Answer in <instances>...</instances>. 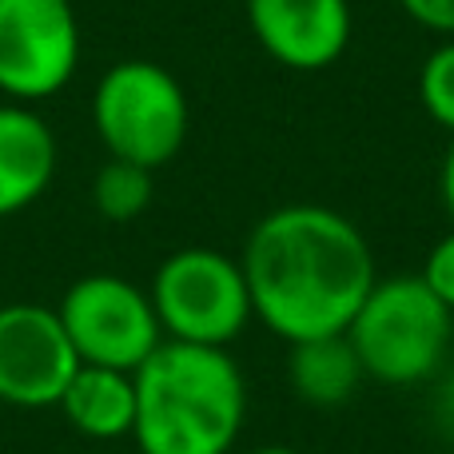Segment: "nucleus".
Instances as JSON below:
<instances>
[{"instance_id":"nucleus-1","label":"nucleus","mask_w":454,"mask_h":454,"mask_svg":"<svg viewBox=\"0 0 454 454\" xmlns=\"http://www.w3.org/2000/svg\"><path fill=\"white\" fill-rule=\"evenodd\" d=\"M239 267L255 319L287 347L343 335L379 279L367 235L323 204L267 212L247 231Z\"/></svg>"},{"instance_id":"nucleus-2","label":"nucleus","mask_w":454,"mask_h":454,"mask_svg":"<svg viewBox=\"0 0 454 454\" xmlns=\"http://www.w3.org/2000/svg\"><path fill=\"white\" fill-rule=\"evenodd\" d=\"M132 379L140 454H231L247 419V383L223 347L164 339Z\"/></svg>"},{"instance_id":"nucleus-3","label":"nucleus","mask_w":454,"mask_h":454,"mask_svg":"<svg viewBox=\"0 0 454 454\" xmlns=\"http://www.w3.org/2000/svg\"><path fill=\"white\" fill-rule=\"evenodd\" d=\"M343 335L351 339L367 379L383 387H419L447 363L454 315L419 275H391L375 279Z\"/></svg>"},{"instance_id":"nucleus-4","label":"nucleus","mask_w":454,"mask_h":454,"mask_svg":"<svg viewBox=\"0 0 454 454\" xmlns=\"http://www.w3.org/2000/svg\"><path fill=\"white\" fill-rule=\"evenodd\" d=\"M92 128L108 160H128L148 172L172 164L188 144L192 104L184 84L156 60H120L92 88Z\"/></svg>"},{"instance_id":"nucleus-5","label":"nucleus","mask_w":454,"mask_h":454,"mask_svg":"<svg viewBox=\"0 0 454 454\" xmlns=\"http://www.w3.org/2000/svg\"><path fill=\"white\" fill-rule=\"evenodd\" d=\"M148 299L164 339L196 347H231L255 319L251 291L235 255L215 247H180L156 267Z\"/></svg>"},{"instance_id":"nucleus-6","label":"nucleus","mask_w":454,"mask_h":454,"mask_svg":"<svg viewBox=\"0 0 454 454\" xmlns=\"http://www.w3.org/2000/svg\"><path fill=\"white\" fill-rule=\"evenodd\" d=\"M56 315L76 359L88 367H112L132 375L164 343L148 287L112 271H92L68 283Z\"/></svg>"},{"instance_id":"nucleus-7","label":"nucleus","mask_w":454,"mask_h":454,"mask_svg":"<svg viewBox=\"0 0 454 454\" xmlns=\"http://www.w3.org/2000/svg\"><path fill=\"white\" fill-rule=\"evenodd\" d=\"M80 68V20L72 0H0V92L40 104Z\"/></svg>"},{"instance_id":"nucleus-8","label":"nucleus","mask_w":454,"mask_h":454,"mask_svg":"<svg viewBox=\"0 0 454 454\" xmlns=\"http://www.w3.org/2000/svg\"><path fill=\"white\" fill-rule=\"evenodd\" d=\"M80 359L48 303L0 307V403L16 411H48L60 403Z\"/></svg>"},{"instance_id":"nucleus-9","label":"nucleus","mask_w":454,"mask_h":454,"mask_svg":"<svg viewBox=\"0 0 454 454\" xmlns=\"http://www.w3.org/2000/svg\"><path fill=\"white\" fill-rule=\"evenodd\" d=\"M255 44L291 72H323L351 44V0H243Z\"/></svg>"},{"instance_id":"nucleus-10","label":"nucleus","mask_w":454,"mask_h":454,"mask_svg":"<svg viewBox=\"0 0 454 454\" xmlns=\"http://www.w3.org/2000/svg\"><path fill=\"white\" fill-rule=\"evenodd\" d=\"M60 148L32 104H0V220L32 207L52 188Z\"/></svg>"},{"instance_id":"nucleus-11","label":"nucleus","mask_w":454,"mask_h":454,"mask_svg":"<svg viewBox=\"0 0 454 454\" xmlns=\"http://www.w3.org/2000/svg\"><path fill=\"white\" fill-rule=\"evenodd\" d=\"M56 411L64 423L88 442L132 439L136 427V379L128 371L88 367L80 363L72 383L64 387Z\"/></svg>"},{"instance_id":"nucleus-12","label":"nucleus","mask_w":454,"mask_h":454,"mask_svg":"<svg viewBox=\"0 0 454 454\" xmlns=\"http://www.w3.org/2000/svg\"><path fill=\"white\" fill-rule=\"evenodd\" d=\"M363 363L347 335L303 339L287 347V383L307 407H343L363 387Z\"/></svg>"},{"instance_id":"nucleus-13","label":"nucleus","mask_w":454,"mask_h":454,"mask_svg":"<svg viewBox=\"0 0 454 454\" xmlns=\"http://www.w3.org/2000/svg\"><path fill=\"white\" fill-rule=\"evenodd\" d=\"M152 196H156L152 172L140 164H128V160H108L92 180V207L108 223L140 220L152 207Z\"/></svg>"},{"instance_id":"nucleus-14","label":"nucleus","mask_w":454,"mask_h":454,"mask_svg":"<svg viewBox=\"0 0 454 454\" xmlns=\"http://www.w3.org/2000/svg\"><path fill=\"white\" fill-rule=\"evenodd\" d=\"M419 100H423L427 116L450 132L454 140V36L442 40L419 68Z\"/></svg>"},{"instance_id":"nucleus-15","label":"nucleus","mask_w":454,"mask_h":454,"mask_svg":"<svg viewBox=\"0 0 454 454\" xmlns=\"http://www.w3.org/2000/svg\"><path fill=\"white\" fill-rule=\"evenodd\" d=\"M419 279H423L427 287L434 291V299L454 315V227L427 251V263H423V271H419Z\"/></svg>"},{"instance_id":"nucleus-16","label":"nucleus","mask_w":454,"mask_h":454,"mask_svg":"<svg viewBox=\"0 0 454 454\" xmlns=\"http://www.w3.org/2000/svg\"><path fill=\"white\" fill-rule=\"evenodd\" d=\"M399 8L419 28L434 32V36H442V40L454 36V0H399Z\"/></svg>"},{"instance_id":"nucleus-17","label":"nucleus","mask_w":454,"mask_h":454,"mask_svg":"<svg viewBox=\"0 0 454 454\" xmlns=\"http://www.w3.org/2000/svg\"><path fill=\"white\" fill-rule=\"evenodd\" d=\"M434 419H439V427L454 439V371L442 379V387H439V399H434Z\"/></svg>"},{"instance_id":"nucleus-18","label":"nucleus","mask_w":454,"mask_h":454,"mask_svg":"<svg viewBox=\"0 0 454 454\" xmlns=\"http://www.w3.org/2000/svg\"><path fill=\"white\" fill-rule=\"evenodd\" d=\"M439 196H442V207H447V215L454 223V140H450L447 160H442V172H439Z\"/></svg>"},{"instance_id":"nucleus-19","label":"nucleus","mask_w":454,"mask_h":454,"mask_svg":"<svg viewBox=\"0 0 454 454\" xmlns=\"http://www.w3.org/2000/svg\"><path fill=\"white\" fill-rule=\"evenodd\" d=\"M247 454H303L295 447H259V450H247Z\"/></svg>"},{"instance_id":"nucleus-20","label":"nucleus","mask_w":454,"mask_h":454,"mask_svg":"<svg viewBox=\"0 0 454 454\" xmlns=\"http://www.w3.org/2000/svg\"><path fill=\"white\" fill-rule=\"evenodd\" d=\"M235 4H243V0H235Z\"/></svg>"}]
</instances>
